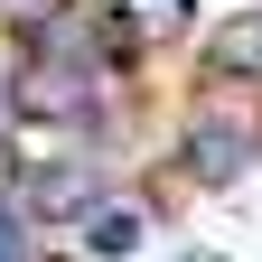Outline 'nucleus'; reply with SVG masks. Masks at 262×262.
I'll use <instances>...</instances> for the list:
<instances>
[{
	"mask_svg": "<svg viewBox=\"0 0 262 262\" xmlns=\"http://www.w3.org/2000/svg\"><path fill=\"white\" fill-rule=\"evenodd\" d=\"M141 234H150V206H141V196H103V206H94V215L75 225V244H84L94 262H122Z\"/></svg>",
	"mask_w": 262,
	"mask_h": 262,
	"instance_id": "obj_5",
	"label": "nucleus"
},
{
	"mask_svg": "<svg viewBox=\"0 0 262 262\" xmlns=\"http://www.w3.org/2000/svg\"><path fill=\"white\" fill-rule=\"evenodd\" d=\"M19 178H28V150H19V141H0V206L19 196Z\"/></svg>",
	"mask_w": 262,
	"mask_h": 262,
	"instance_id": "obj_8",
	"label": "nucleus"
},
{
	"mask_svg": "<svg viewBox=\"0 0 262 262\" xmlns=\"http://www.w3.org/2000/svg\"><path fill=\"white\" fill-rule=\"evenodd\" d=\"M103 19H113V28H122L141 56L187 47V38H196V0H103Z\"/></svg>",
	"mask_w": 262,
	"mask_h": 262,
	"instance_id": "obj_3",
	"label": "nucleus"
},
{
	"mask_svg": "<svg viewBox=\"0 0 262 262\" xmlns=\"http://www.w3.org/2000/svg\"><path fill=\"white\" fill-rule=\"evenodd\" d=\"M0 262H38V225L19 206H0Z\"/></svg>",
	"mask_w": 262,
	"mask_h": 262,
	"instance_id": "obj_6",
	"label": "nucleus"
},
{
	"mask_svg": "<svg viewBox=\"0 0 262 262\" xmlns=\"http://www.w3.org/2000/svg\"><path fill=\"white\" fill-rule=\"evenodd\" d=\"M66 10V0H0V28H10V38H28V28H47Z\"/></svg>",
	"mask_w": 262,
	"mask_h": 262,
	"instance_id": "obj_7",
	"label": "nucleus"
},
{
	"mask_svg": "<svg viewBox=\"0 0 262 262\" xmlns=\"http://www.w3.org/2000/svg\"><path fill=\"white\" fill-rule=\"evenodd\" d=\"M103 196H113V187H103V169H94L84 150H56V159H38V169L19 178V196H10V206L47 234V225H84Z\"/></svg>",
	"mask_w": 262,
	"mask_h": 262,
	"instance_id": "obj_2",
	"label": "nucleus"
},
{
	"mask_svg": "<svg viewBox=\"0 0 262 262\" xmlns=\"http://www.w3.org/2000/svg\"><path fill=\"white\" fill-rule=\"evenodd\" d=\"M253 159H262V122L253 113H234V103H196L187 122H178V169H187V187H244L253 178Z\"/></svg>",
	"mask_w": 262,
	"mask_h": 262,
	"instance_id": "obj_1",
	"label": "nucleus"
},
{
	"mask_svg": "<svg viewBox=\"0 0 262 262\" xmlns=\"http://www.w3.org/2000/svg\"><path fill=\"white\" fill-rule=\"evenodd\" d=\"M0 141H19V113H10V66H0Z\"/></svg>",
	"mask_w": 262,
	"mask_h": 262,
	"instance_id": "obj_9",
	"label": "nucleus"
},
{
	"mask_svg": "<svg viewBox=\"0 0 262 262\" xmlns=\"http://www.w3.org/2000/svg\"><path fill=\"white\" fill-rule=\"evenodd\" d=\"M196 66H206L215 84H262V0H253L244 19H225L215 38L196 47Z\"/></svg>",
	"mask_w": 262,
	"mask_h": 262,
	"instance_id": "obj_4",
	"label": "nucleus"
}]
</instances>
